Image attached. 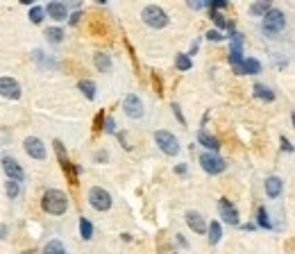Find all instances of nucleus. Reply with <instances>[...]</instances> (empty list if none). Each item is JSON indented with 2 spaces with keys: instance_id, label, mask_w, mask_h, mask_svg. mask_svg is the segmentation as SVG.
Segmentation results:
<instances>
[{
  "instance_id": "4",
  "label": "nucleus",
  "mask_w": 295,
  "mask_h": 254,
  "mask_svg": "<svg viewBox=\"0 0 295 254\" xmlns=\"http://www.w3.org/2000/svg\"><path fill=\"white\" fill-rule=\"evenodd\" d=\"M154 141H157L159 150H161L163 154H168V157H175V154L180 152V143H177V139L171 134V132L159 130L157 134H154Z\"/></svg>"
},
{
  "instance_id": "39",
  "label": "nucleus",
  "mask_w": 295,
  "mask_h": 254,
  "mask_svg": "<svg viewBox=\"0 0 295 254\" xmlns=\"http://www.w3.org/2000/svg\"><path fill=\"white\" fill-rule=\"evenodd\" d=\"M7 236V227H5V225H0V238H5Z\"/></svg>"
},
{
  "instance_id": "14",
  "label": "nucleus",
  "mask_w": 295,
  "mask_h": 254,
  "mask_svg": "<svg viewBox=\"0 0 295 254\" xmlns=\"http://www.w3.org/2000/svg\"><path fill=\"white\" fill-rule=\"evenodd\" d=\"M48 16L55 18V21H66L69 18V14H66V7L59 3V0H55V3H48Z\"/></svg>"
},
{
  "instance_id": "13",
  "label": "nucleus",
  "mask_w": 295,
  "mask_h": 254,
  "mask_svg": "<svg viewBox=\"0 0 295 254\" xmlns=\"http://www.w3.org/2000/svg\"><path fill=\"white\" fill-rule=\"evenodd\" d=\"M282 188H284V179L282 177H268L266 179V195H268V198H279V193H282Z\"/></svg>"
},
{
  "instance_id": "3",
  "label": "nucleus",
  "mask_w": 295,
  "mask_h": 254,
  "mask_svg": "<svg viewBox=\"0 0 295 254\" xmlns=\"http://www.w3.org/2000/svg\"><path fill=\"white\" fill-rule=\"evenodd\" d=\"M286 27V16L279 9H270L268 14H264V32L266 34H279Z\"/></svg>"
},
{
  "instance_id": "12",
  "label": "nucleus",
  "mask_w": 295,
  "mask_h": 254,
  "mask_svg": "<svg viewBox=\"0 0 295 254\" xmlns=\"http://www.w3.org/2000/svg\"><path fill=\"white\" fill-rule=\"evenodd\" d=\"M186 225H188V227H191L195 234H205V232H207L205 218H202L198 211H186Z\"/></svg>"
},
{
  "instance_id": "9",
  "label": "nucleus",
  "mask_w": 295,
  "mask_h": 254,
  "mask_svg": "<svg viewBox=\"0 0 295 254\" xmlns=\"http://www.w3.org/2000/svg\"><path fill=\"white\" fill-rule=\"evenodd\" d=\"M123 109L129 118H141L143 116V102L139 100V96L129 93V96H125V100H123Z\"/></svg>"
},
{
  "instance_id": "2",
  "label": "nucleus",
  "mask_w": 295,
  "mask_h": 254,
  "mask_svg": "<svg viewBox=\"0 0 295 254\" xmlns=\"http://www.w3.org/2000/svg\"><path fill=\"white\" fill-rule=\"evenodd\" d=\"M141 18H143V23H146V25L154 27V30H161V27L168 25V14L163 12L161 7H157V5H148V7L143 9Z\"/></svg>"
},
{
  "instance_id": "17",
  "label": "nucleus",
  "mask_w": 295,
  "mask_h": 254,
  "mask_svg": "<svg viewBox=\"0 0 295 254\" xmlns=\"http://www.w3.org/2000/svg\"><path fill=\"white\" fill-rule=\"evenodd\" d=\"M270 9H273V0H257L250 12H252L254 16H264V14H268Z\"/></svg>"
},
{
  "instance_id": "23",
  "label": "nucleus",
  "mask_w": 295,
  "mask_h": 254,
  "mask_svg": "<svg viewBox=\"0 0 295 254\" xmlns=\"http://www.w3.org/2000/svg\"><path fill=\"white\" fill-rule=\"evenodd\" d=\"M43 254H66V247L59 241H48V245L43 247Z\"/></svg>"
},
{
  "instance_id": "22",
  "label": "nucleus",
  "mask_w": 295,
  "mask_h": 254,
  "mask_svg": "<svg viewBox=\"0 0 295 254\" xmlns=\"http://www.w3.org/2000/svg\"><path fill=\"white\" fill-rule=\"evenodd\" d=\"M77 86H80V91H82V93H84L86 98H89V100H93V98H95V84H93L91 80H82Z\"/></svg>"
},
{
  "instance_id": "5",
  "label": "nucleus",
  "mask_w": 295,
  "mask_h": 254,
  "mask_svg": "<svg viewBox=\"0 0 295 254\" xmlns=\"http://www.w3.org/2000/svg\"><path fill=\"white\" fill-rule=\"evenodd\" d=\"M89 204L95 211H109L111 209V195L103 186H93L89 190Z\"/></svg>"
},
{
  "instance_id": "28",
  "label": "nucleus",
  "mask_w": 295,
  "mask_h": 254,
  "mask_svg": "<svg viewBox=\"0 0 295 254\" xmlns=\"http://www.w3.org/2000/svg\"><path fill=\"white\" fill-rule=\"evenodd\" d=\"M5 190H7L9 198H16V195H18V182H14V179H7V184H5Z\"/></svg>"
},
{
  "instance_id": "7",
  "label": "nucleus",
  "mask_w": 295,
  "mask_h": 254,
  "mask_svg": "<svg viewBox=\"0 0 295 254\" xmlns=\"http://www.w3.org/2000/svg\"><path fill=\"white\" fill-rule=\"evenodd\" d=\"M3 170L9 179H14V182H23V179H25V173H23V168L18 166V161L14 157H9V154L3 157Z\"/></svg>"
},
{
  "instance_id": "29",
  "label": "nucleus",
  "mask_w": 295,
  "mask_h": 254,
  "mask_svg": "<svg viewBox=\"0 0 295 254\" xmlns=\"http://www.w3.org/2000/svg\"><path fill=\"white\" fill-rule=\"evenodd\" d=\"M211 18H214V23H216L218 27H232V23H227L225 16H222L220 12H211Z\"/></svg>"
},
{
  "instance_id": "6",
  "label": "nucleus",
  "mask_w": 295,
  "mask_h": 254,
  "mask_svg": "<svg viewBox=\"0 0 295 254\" xmlns=\"http://www.w3.org/2000/svg\"><path fill=\"white\" fill-rule=\"evenodd\" d=\"M200 166H202V170L209 173V175H218L227 168L225 161H222L220 157H216L214 152H202L200 154Z\"/></svg>"
},
{
  "instance_id": "25",
  "label": "nucleus",
  "mask_w": 295,
  "mask_h": 254,
  "mask_svg": "<svg viewBox=\"0 0 295 254\" xmlns=\"http://www.w3.org/2000/svg\"><path fill=\"white\" fill-rule=\"evenodd\" d=\"M43 14H46V12H43L41 7H32V9H30V16H27V18H30V21L35 23V25H39V23L43 21Z\"/></svg>"
},
{
  "instance_id": "18",
  "label": "nucleus",
  "mask_w": 295,
  "mask_h": 254,
  "mask_svg": "<svg viewBox=\"0 0 295 254\" xmlns=\"http://www.w3.org/2000/svg\"><path fill=\"white\" fill-rule=\"evenodd\" d=\"M207 234H209V243L211 245H216V243L222 238V229H220V225L218 223H211V225H207Z\"/></svg>"
},
{
  "instance_id": "27",
  "label": "nucleus",
  "mask_w": 295,
  "mask_h": 254,
  "mask_svg": "<svg viewBox=\"0 0 295 254\" xmlns=\"http://www.w3.org/2000/svg\"><path fill=\"white\" fill-rule=\"evenodd\" d=\"M257 218H259V227H266V229H270V220H268V211H266L264 207L257 211Z\"/></svg>"
},
{
  "instance_id": "36",
  "label": "nucleus",
  "mask_w": 295,
  "mask_h": 254,
  "mask_svg": "<svg viewBox=\"0 0 295 254\" xmlns=\"http://www.w3.org/2000/svg\"><path fill=\"white\" fill-rule=\"evenodd\" d=\"M282 150H286V152H293V145L288 139H282Z\"/></svg>"
},
{
  "instance_id": "41",
  "label": "nucleus",
  "mask_w": 295,
  "mask_h": 254,
  "mask_svg": "<svg viewBox=\"0 0 295 254\" xmlns=\"http://www.w3.org/2000/svg\"><path fill=\"white\" fill-rule=\"evenodd\" d=\"M95 3H100V5H105V3H107V0H95Z\"/></svg>"
},
{
  "instance_id": "20",
  "label": "nucleus",
  "mask_w": 295,
  "mask_h": 254,
  "mask_svg": "<svg viewBox=\"0 0 295 254\" xmlns=\"http://www.w3.org/2000/svg\"><path fill=\"white\" fill-rule=\"evenodd\" d=\"M254 96L261 98V100H268V102L275 100V93H273V91H270L266 84H254Z\"/></svg>"
},
{
  "instance_id": "16",
  "label": "nucleus",
  "mask_w": 295,
  "mask_h": 254,
  "mask_svg": "<svg viewBox=\"0 0 295 254\" xmlns=\"http://www.w3.org/2000/svg\"><path fill=\"white\" fill-rule=\"evenodd\" d=\"M93 64H95V68H98L100 73H109L111 71V59H109V55H105V52H95Z\"/></svg>"
},
{
  "instance_id": "34",
  "label": "nucleus",
  "mask_w": 295,
  "mask_h": 254,
  "mask_svg": "<svg viewBox=\"0 0 295 254\" xmlns=\"http://www.w3.org/2000/svg\"><path fill=\"white\" fill-rule=\"evenodd\" d=\"M173 114H175L177 120H180V123L184 125V116H182V111H180V105H175V102H173Z\"/></svg>"
},
{
  "instance_id": "38",
  "label": "nucleus",
  "mask_w": 295,
  "mask_h": 254,
  "mask_svg": "<svg viewBox=\"0 0 295 254\" xmlns=\"http://www.w3.org/2000/svg\"><path fill=\"white\" fill-rule=\"evenodd\" d=\"M95 161H107V152H95Z\"/></svg>"
},
{
  "instance_id": "33",
  "label": "nucleus",
  "mask_w": 295,
  "mask_h": 254,
  "mask_svg": "<svg viewBox=\"0 0 295 254\" xmlns=\"http://www.w3.org/2000/svg\"><path fill=\"white\" fill-rule=\"evenodd\" d=\"M82 3H84V0H64V3H61V5H64L66 9H69V7L77 9V7H80V5H82Z\"/></svg>"
},
{
  "instance_id": "19",
  "label": "nucleus",
  "mask_w": 295,
  "mask_h": 254,
  "mask_svg": "<svg viewBox=\"0 0 295 254\" xmlns=\"http://www.w3.org/2000/svg\"><path fill=\"white\" fill-rule=\"evenodd\" d=\"M243 73H245V75H257V73H261L259 59H252V57L243 59Z\"/></svg>"
},
{
  "instance_id": "31",
  "label": "nucleus",
  "mask_w": 295,
  "mask_h": 254,
  "mask_svg": "<svg viewBox=\"0 0 295 254\" xmlns=\"http://www.w3.org/2000/svg\"><path fill=\"white\" fill-rule=\"evenodd\" d=\"M186 5H188L191 9H202V7L207 5V0H186Z\"/></svg>"
},
{
  "instance_id": "10",
  "label": "nucleus",
  "mask_w": 295,
  "mask_h": 254,
  "mask_svg": "<svg viewBox=\"0 0 295 254\" xmlns=\"http://www.w3.org/2000/svg\"><path fill=\"white\" fill-rule=\"evenodd\" d=\"M218 213H220V218L227 225H239V211H236V207L230 202V200H225V198L220 200V202H218Z\"/></svg>"
},
{
  "instance_id": "37",
  "label": "nucleus",
  "mask_w": 295,
  "mask_h": 254,
  "mask_svg": "<svg viewBox=\"0 0 295 254\" xmlns=\"http://www.w3.org/2000/svg\"><path fill=\"white\" fill-rule=\"evenodd\" d=\"M80 18H82V14H73V16H71V25H77Z\"/></svg>"
},
{
  "instance_id": "30",
  "label": "nucleus",
  "mask_w": 295,
  "mask_h": 254,
  "mask_svg": "<svg viewBox=\"0 0 295 254\" xmlns=\"http://www.w3.org/2000/svg\"><path fill=\"white\" fill-rule=\"evenodd\" d=\"M207 5H211V12H216L220 7H227V0H207Z\"/></svg>"
},
{
  "instance_id": "15",
  "label": "nucleus",
  "mask_w": 295,
  "mask_h": 254,
  "mask_svg": "<svg viewBox=\"0 0 295 254\" xmlns=\"http://www.w3.org/2000/svg\"><path fill=\"white\" fill-rule=\"evenodd\" d=\"M198 143L205 145V148L209 150V152H216V150L220 148V141L216 139V136H211L209 132H205V130H202L200 134H198Z\"/></svg>"
},
{
  "instance_id": "24",
  "label": "nucleus",
  "mask_w": 295,
  "mask_h": 254,
  "mask_svg": "<svg viewBox=\"0 0 295 254\" xmlns=\"http://www.w3.org/2000/svg\"><path fill=\"white\" fill-rule=\"evenodd\" d=\"M46 39L50 43H59L61 39H64V32H61L59 27H50V30H46Z\"/></svg>"
},
{
  "instance_id": "11",
  "label": "nucleus",
  "mask_w": 295,
  "mask_h": 254,
  "mask_svg": "<svg viewBox=\"0 0 295 254\" xmlns=\"http://www.w3.org/2000/svg\"><path fill=\"white\" fill-rule=\"evenodd\" d=\"M23 145H25V152L30 154L32 159H46V145H43L41 139H37V136H27Z\"/></svg>"
},
{
  "instance_id": "1",
  "label": "nucleus",
  "mask_w": 295,
  "mask_h": 254,
  "mask_svg": "<svg viewBox=\"0 0 295 254\" xmlns=\"http://www.w3.org/2000/svg\"><path fill=\"white\" fill-rule=\"evenodd\" d=\"M41 207H43V211L50 213V216H61V213H66V209H69V195L57 190V188H50L43 193Z\"/></svg>"
},
{
  "instance_id": "26",
  "label": "nucleus",
  "mask_w": 295,
  "mask_h": 254,
  "mask_svg": "<svg viewBox=\"0 0 295 254\" xmlns=\"http://www.w3.org/2000/svg\"><path fill=\"white\" fill-rule=\"evenodd\" d=\"M175 66L180 68V71H188V68H191L193 64H191V59H188L186 55H177V57H175Z\"/></svg>"
},
{
  "instance_id": "21",
  "label": "nucleus",
  "mask_w": 295,
  "mask_h": 254,
  "mask_svg": "<svg viewBox=\"0 0 295 254\" xmlns=\"http://www.w3.org/2000/svg\"><path fill=\"white\" fill-rule=\"evenodd\" d=\"M80 234L84 241H89V238H93V225L89 223V218H80Z\"/></svg>"
},
{
  "instance_id": "8",
  "label": "nucleus",
  "mask_w": 295,
  "mask_h": 254,
  "mask_svg": "<svg viewBox=\"0 0 295 254\" xmlns=\"http://www.w3.org/2000/svg\"><path fill=\"white\" fill-rule=\"evenodd\" d=\"M0 96L9 98V100H18L21 98V84L14 77H0Z\"/></svg>"
},
{
  "instance_id": "40",
  "label": "nucleus",
  "mask_w": 295,
  "mask_h": 254,
  "mask_svg": "<svg viewBox=\"0 0 295 254\" xmlns=\"http://www.w3.org/2000/svg\"><path fill=\"white\" fill-rule=\"evenodd\" d=\"M21 3H23V5H35L37 0H21Z\"/></svg>"
},
{
  "instance_id": "32",
  "label": "nucleus",
  "mask_w": 295,
  "mask_h": 254,
  "mask_svg": "<svg viewBox=\"0 0 295 254\" xmlns=\"http://www.w3.org/2000/svg\"><path fill=\"white\" fill-rule=\"evenodd\" d=\"M207 39H209V41H220L222 34L218 30H209V32H207Z\"/></svg>"
},
{
  "instance_id": "35",
  "label": "nucleus",
  "mask_w": 295,
  "mask_h": 254,
  "mask_svg": "<svg viewBox=\"0 0 295 254\" xmlns=\"http://www.w3.org/2000/svg\"><path fill=\"white\" fill-rule=\"evenodd\" d=\"M105 125H107V127H105V130H107L109 134H114V132H116V123H114V120H111V118L105 120Z\"/></svg>"
}]
</instances>
